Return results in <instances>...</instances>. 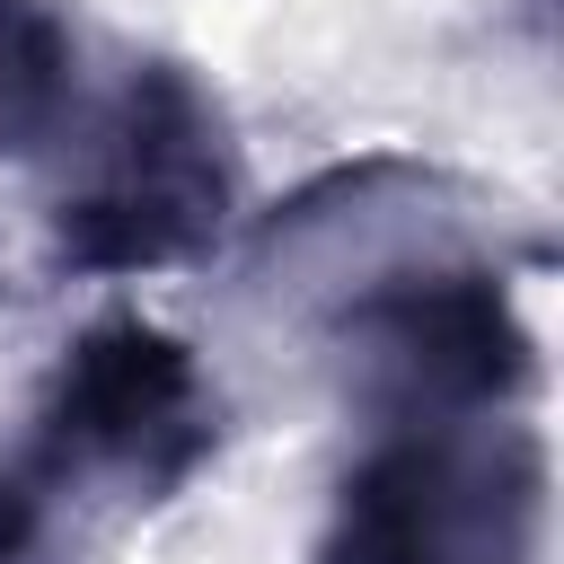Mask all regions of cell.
<instances>
[{"instance_id":"1","label":"cell","mask_w":564,"mask_h":564,"mask_svg":"<svg viewBox=\"0 0 564 564\" xmlns=\"http://www.w3.org/2000/svg\"><path fill=\"white\" fill-rule=\"evenodd\" d=\"M220 441L229 405L194 344H176L150 317H97L62 344L26 414V441L0 467V529L18 538V555H35L62 502L159 511L220 458Z\"/></svg>"},{"instance_id":"2","label":"cell","mask_w":564,"mask_h":564,"mask_svg":"<svg viewBox=\"0 0 564 564\" xmlns=\"http://www.w3.org/2000/svg\"><path fill=\"white\" fill-rule=\"evenodd\" d=\"M238 220V141L220 97L176 62L150 53L115 88L79 176L44 220V256L70 282H123L167 264H212Z\"/></svg>"},{"instance_id":"3","label":"cell","mask_w":564,"mask_h":564,"mask_svg":"<svg viewBox=\"0 0 564 564\" xmlns=\"http://www.w3.org/2000/svg\"><path fill=\"white\" fill-rule=\"evenodd\" d=\"M546 432L502 414H405L335 476L308 564H538Z\"/></svg>"},{"instance_id":"4","label":"cell","mask_w":564,"mask_h":564,"mask_svg":"<svg viewBox=\"0 0 564 564\" xmlns=\"http://www.w3.org/2000/svg\"><path fill=\"white\" fill-rule=\"evenodd\" d=\"M79 44L53 0H0V150H44L70 115Z\"/></svg>"},{"instance_id":"5","label":"cell","mask_w":564,"mask_h":564,"mask_svg":"<svg viewBox=\"0 0 564 564\" xmlns=\"http://www.w3.org/2000/svg\"><path fill=\"white\" fill-rule=\"evenodd\" d=\"M0 564H18V538H9V529H0Z\"/></svg>"}]
</instances>
